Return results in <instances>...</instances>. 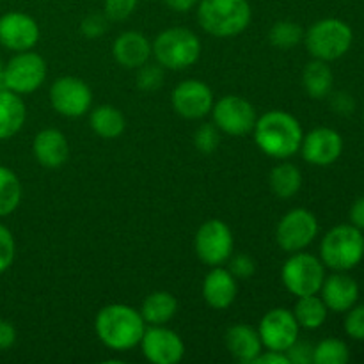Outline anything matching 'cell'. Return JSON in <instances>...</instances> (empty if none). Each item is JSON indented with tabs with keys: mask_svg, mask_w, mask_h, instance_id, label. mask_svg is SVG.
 Masks as SVG:
<instances>
[{
	"mask_svg": "<svg viewBox=\"0 0 364 364\" xmlns=\"http://www.w3.org/2000/svg\"><path fill=\"white\" fill-rule=\"evenodd\" d=\"M269 39L276 48L290 50L304 39V32L295 21L283 20L274 23V27L269 32Z\"/></svg>",
	"mask_w": 364,
	"mask_h": 364,
	"instance_id": "31",
	"label": "cell"
},
{
	"mask_svg": "<svg viewBox=\"0 0 364 364\" xmlns=\"http://www.w3.org/2000/svg\"><path fill=\"white\" fill-rule=\"evenodd\" d=\"M196 255L205 265L220 267L231 258L235 247L230 226L219 219H210L201 224L194 238Z\"/></svg>",
	"mask_w": 364,
	"mask_h": 364,
	"instance_id": "8",
	"label": "cell"
},
{
	"mask_svg": "<svg viewBox=\"0 0 364 364\" xmlns=\"http://www.w3.org/2000/svg\"><path fill=\"white\" fill-rule=\"evenodd\" d=\"M323 279H326V265L322 259L308 252H291L281 269V281L295 297L320 294Z\"/></svg>",
	"mask_w": 364,
	"mask_h": 364,
	"instance_id": "7",
	"label": "cell"
},
{
	"mask_svg": "<svg viewBox=\"0 0 364 364\" xmlns=\"http://www.w3.org/2000/svg\"><path fill=\"white\" fill-rule=\"evenodd\" d=\"M45 78L46 63L39 53L31 52V50L16 52V55L11 57L9 63H6L4 87L16 95H28L41 87Z\"/></svg>",
	"mask_w": 364,
	"mask_h": 364,
	"instance_id": "9",
	"label": "cell"
},
{
	"mask_svg": "<svg viewBox=\"0 0 364 364\" xmlns=\"http://www.w3.org/2000/svg\"><path fill=\"white\" fill-rule=\"evenodd\" d=\"M302 159L311 166L327 167L336 162L343 153V139L336 130L320 127L302 137L301 149Z\"/></svg>",
	"mask_w": 364,
	"mask_h": 364,
	"instance_id": "16",
	"label": "cell"
},
{
	"mask_svg": "<svg viewBox=\"0 0 364 364\" xmlns=\"http://www.w3.org/2000/svg\"><path fill=\"white\" fill-rule=\"evenodd\" d=\"M153 55L156 63L167 70H185L198 63L201 55V41L192 31L173 27L160 32L153 41Z\"/></svg>",
	"mask_w": 364,
	"mask_h": 364,
	"instance_id": "6",
	"label": "cell"
},
{
	"mask_svg": "<svg viewBox=\"0 0 364 364\" xmlns=\"http://www.w3.org/2000/svg\"><path fill=\"white\" fill-rule=\"evenodd\" d=\"M270 188L274 194L281 199H290L301 191L302 187V174L297 166L290 162H283L276 166L270 173Z\"/></svg>",
	"mask_w": 364,
	"mask_h": 364,
	"instance_id": "28",
	"label": "cell"
},
{
	"mask_svg": "<svg viewBox=\"0 0 364 364\" xmlns=\"http://www.w3.org/2000/svg\"><path fill=\"white\" fill-rule=\"evenodd\" d=\"M255 364H290L287 352H277V350H267L265 354L258 355L255 359Z\"/></svg>",
	"mask_w": 364,
	"mask_h": 364,
	"instance_id": "42",
	"label": "cell"
},
{
	"mask_svg": "<svg viewBox=\"0 0 364 364\" xmlns=\"http://www.w3.org/2000/svg\"><path fill=\"white\" fill-rule=\"evenodd\" d=\"M224 343H226V348L233 355V359L244 364L255 363V359L263 350L258 329L247 326V323H237V326L230 327L226 336H224Z\"/></svg>",
	"mask_w": 364,
	"mask_h": 364,
	"instance_id": "22",
	"label": "cell"
},
{
	"mask_svg": "<svg viewBox=\"0 0 364 364\" xmlns=\"http://www.w3.org/2000/svg\"><path fill=\"white\" fill-rule=\"evenodd\" d=\"M333 95V92H331ZM331 107H333L334 112L341 114V116H350L355 109V102L348 92L340 91V92H334L331 96Z\"/></svg>",
	"mask_w": 364,
	"mask_h": 364,
	"instance_id": "40",
	"label": "cell"
},
{
	"mask_svg": "<svg viewBox=\"0 0 364 364\" xmlns=\"http://www.w3.org/2000/svg\"><path fill=\"white\" fill-rule=\"evenodd\" d=\"M228 270L233 274L235 279H249L256 272V263L247 255H238L230 259V269Z\"/></svg>",
	"mask_w": 364,
	"mask_h": 364,
	"instance_id": "37",
	"label": "cell"
},
{
	"mask_svg": "<svg viewBox=\"0 0 364 364\" xmlns=\"http://www.w3.org/2000/svg\"><path fill=\"white\" fill-rule=\"evenodd\" d=\"M21 183L16 174L0 166V217H7L20 206Z\"/></svg>",
	"mask_w": 364,
	"mask_h": 364,
	"instance_id": "29",
	"label": "cell"
},
{
	"mask_svg": "<svg viewBox=\"0 0 364 364\" xmlns=\"http://www.w3.org/2000/svg\"><path fill=\"white\" fill-rule=\"evenodd\" d=\"M176 13H188L198 4V0H164Z\"/></svg>",
	"mask_w": 364,
	"mask_h": 364,
	"instance_id": "44",
	"label": "cell"
},
{
	"mask_svg": "<svg viewBox=\"0 0 364 364\" xmlns=\"http://www.w3.org/2000/svg\"><path fill=\"white\" fill-rule=\"evenodd\" d=\"M348 361H350L348 345L338 338H327L313 348L315 364H347Z\"/></svg>",
	"mask_w": 364,
	"mask_h": 364,
	"instance_id": "30",
	"label": "cell"
},
{
	"mask_svg": "<svg viewBox=\"0 0 364 364\" xmlns=\"http://www.w3.org/2000/svg\"><path fill=\"white\" fill-rule=\"evenodd\" d=\"M4 70H6V64H4V60L0 59V89L4 87Z\"/></svg>",
	"mask_w": 364,
	"mask_h": 364,
	"instance_id": "45",
	"label": "cell"
},
{
	"mask_svg": "<svg viewBox=\"0 0 364 364\" xmlns=\"http://www.w3.org/2000/svg\"><path fill=\"white\" fill-rule=\"evenodd\" d=\"M313 345L308 341H295L287 350L290 364H309L313 363Z\"/></svg>",
	"mask_w": 364,
	"mask_h": 364,
	"instance_id": "38",
	"label": "cell"
},
{
	"mask_svg": "<svg viewBox=\"0 0 364 364\" xmlns=\"http://www.w3.org/2000/svg\"><path fill=\"white\" fill-rule=\"evenodd\" d=\"M39 41V25L32 16L11 11L0 18V45L13 52H27Z\"/></svg>",
	"mask_w": 364,
	"mask_h": 364,
	"instance_id": "17",
	"label": "cell"
},
{
	"mask_svg": "<svg viewBox=\"0 0 364 364\" xmlns=\"http://www.w3.org/2000/svg\"><path fill=\"white\" fill-rule=\"evenodd\" d=\"M27 117V109L20 95L0 89V141L14 137L21 130Z\"/></svg>",
	"mask_w": 364,
	"mask_h": 364,
	"instance_id": "23",
	"label": "cell"
},
{
	"mask_svg": "<svg viewBox=\"0 0 364 364\" xmlns=\"http://www.w3.org/2000/svg\"><path fill=\"white\" fill-rule=\"evenodd\" d=\"M334 75L329 64L326 60L313 59L308 63L302 71V85L304 91L308 92L309 98L323 100L333 92Z\"/></svg>",
	"mask_w": 364,
	"mask_h": 364,
	"instance_id": "24",
	"label": "cell"
},
{
	"mask_svg": "<svg viewBox=\"0 0 364 364\" xmlns=\"http://www.w3.org/2000/svg\"><path fill=\"white\" fill-rule=\"evenodd\" d=\"M322 301L327 309L334 313H347L359 301V284L347 272H336L323 279Z\"/></svg>",
	"mask_w": 364,
	"mask_h": 364,
	"instance_id": "18",
	"label": "cell"
},
{
	"mask_svg": "<svg viewBox=\"0 0 364 364\" xmlns=\"http://www.w3.org/2000/svg\"><path fill=\"white\" fill-rule=\"evenodd\" d=\"M16 341V329L7 320H0V352L11 348Z\"/></svg>",
	"mask_w": 364,
	"mask_h": 364,
	"instance_id": "41",
	"label": "cell"
},
{
	"mask_svg": "<svg viewBox=\"0 0 364 364\" xmlns=\"http://www.w3.org/2000/svg\"><path fill=\"white\" fill-rule=\"evenodd\" d=\"M255 141L258 148L272 159L284 160L294 156L301 149L302 132L301 123L291 114L283 110H270L256 119Z\"/></svg>",
	"mask_w": 364,
	"mask_h": 364,
	"instance_id": "1",
	"label": "cell"
},
{
	"mask_svg": "<svg viewBox=\"0 0 364 364\" xmlns=\"http://www.w3.org/2000/svg\"><path fill=\"white\" fill-rule=\"evenodd\" d=\"M194 144L205 155L215 151L220 144V130L215 127V123L201 124L194 134Z\"/></svg>",
	"mask_w": 364,
	"mask_h": 364,
	"instance_id": "33",
	"label": "cell"
},
{
	"mask_svg": "<svg viewBox=\"0 0 364 364\" xmlns=\"http://www.w3.org/2000/svg\"><path fill=\"white\" fill-rule=\"evenodd\" d=\"M95 329L107 348L123 352L141 343L146 322L141 313L130 306L109 304L96 315Z\"/></svg>",
	"mask_w": 364,
	"mask_h": 364,
	"instance_id": "2",
	"label": "cell"
},
{
	"mask_svg": "<svg viewBox=\"0 0 364 364\" xmlns=\"http://www.w3.org/2000/svg\"><path fill=\"white\" fill-rule=\"evenodd\" d=\"M306 48L311 53L313 59L338 60L350 50L354 41V32L350 25L345 23L340 18H323L315 21L308 32H304Z\"/></svg>",
	"mask_w": 364,
	"mask_h": 364,
	"instance_id": "5",
	"label": "cell"
},
{
	"mask_svg": "<svg viewBox=\"0 0 364 364\" xmlns=\"http://www.w3.org/2000/svg\"><path fill=\"white\" fill-rule=\"evenodd\" d=\"M146 359L153 364H176L183 359L185 345L174 331L166 326H151L139 343Z\"/></svg>",
	"mask_w": 364,
	"mask_h": 364,
	"instance_id": "15",
	"label": "cell"
},
{
	"mask_svg": "<svg viewBox=\"0 0 364 364\" xmlns=\"http://www.w3.org/2000/svg\"><path fill=\"white\" fill-rule=\"evenodd\" d=\"M114 59L127 70H137L153 55V46L144 34L137 31H127L114 41Z\"/></svg>",
	"mask_w": 364,
	"mask_h": 364,
	"instance_id": "21",
	"label": "cell"
},
{
	"mask_svg": "<svg viewBox=\"0 0 364 364\" xmlns=\"http://www.w3.org/2000/svg\"><path fill=\"white\" fill-rule=\"evenodd\" d=\"M139 0H105V16L109 20H127L137 7Z\"/></svg>",
	"mask_w": 364,
	"mask_h": 364,
	"instance_id": "36",
	"label": "cell"
},
{
	"mask_svg": "<svg viewBox=\"0 0 364 364\" xmlns=\"http://www.w3.org/2000/svg\"><path fill=\"white\" fill-rule=\"evenodd\" d=\"M50 103L66 117H80L91 109V87L78 77H60L50 87Z\"/></svg>",
	"mask_w": 364,
	"mask_h": 364,
	"instance_id": "12",
	"label": "cell"
},
{
	"mask_svg": "<svg viewBox=\"0 0 364 364\" xmlns=\"http://www.w3.org/2000/svg\"><path fill=\"white\" fill-rule=\"evenodd\" d=\"M32 153L39 166L46 169H59L70 159V144L63 132L57 128H46L34 137Z\"/></svg>",
	"mask_w": 364,
	"mask_h": 364,
	"instance_id": "19",
	"label": "cell"
},
{
	"mask_svg": "<svg viewBox=\"0 0 364 364\" xmlns=\"http://www.w3.org/2000/svg\"><path fill=\"white\" fill-rule=\"evenodd\" d=\"M350 224L352 226L359 228V230H364V198L355 199L354 205L350 206Z\"/></svg>",
	"mask_w": 364,
	"mask_h": 364,
	"instance_id": "43",
	"label": "cell"
},
{
	"mask_svg": "<svg viewBox=\"0 0 364 364\" xmlns=\"http://www.w3.org/2000/svg\"><path fill=\"white\" fill-rule=\"evenodd\" d=\"M364 258L363 230L352 224H340L326 233L320 244V259L334 272H348Z\"/></svg>",
	"mask_w": 364,
	"mask_h": 364,
	"instance_id": "4",
	"label": "cell"
},
{
	"mask_svg": "<svg viewBox=\"0 0 364 364\" xmlns=\"http://www.w3.org/2000/svg\"><path fill=\"white\" fill-rule=\"evenodd\" d=\"M238 295L237 279L230 270L223 267H212L203 281V297L213 309H228Z\"/></svg>",
	"mask_w": 364,
	"mask_h": 364,
	"instance_id": "20",
	"label": "cell"
},
{
	"mask_svg": "<svg viewBox=\"0 0 364 364\" xmlns=\"http://www.w3.org/2000/svg\"><path fill=\"white\" fill-rule=\"evenodd\" d=\"M213 123L220 132L233 137H242L252 132L256 124V110L251 102L237 95H230L213 103Z\"/></svg>",
	"mask_w": 364,
	"mask_h": 364,
	"instance_id": "10",
	"label": "cell"
},
{
	"mask_svg": "<svg viewBox=\"0 0 364 364\" xmlns=\"http://www.w3.org/2000/svg\"><path fill=\"white\" fill-rule=\"evenodd\" d=\"M297 304H295L294 315L295 320H297L299 326L302 329L308 331H315L320 329V327L326 323L327 320V309L326 302L322 301V297L316 295H306V297H297Z\"/></svg>",
	"mask_w": 364,
	"mask_h": 364,
	"instance_id": "27",
	"label": "cell"
},
{
	"mask_svg": "<svg viewBox=\"0 0 364 364\" xmlns=\"http://www.w3.org/2000/svg\"><path fill=\"white\" fill-rule=\"evenodd\" d=\"M80 31L89 39L100 38L107 31V18L102 16V14H91V16H87L82 21Z\"/></svg>",
	"mask_w": 364,
	"mask_h": 364,
	"instance_id": "39",
	"label": "cell"
},
{
	"mask_svg": "<svg viewBox=\"0 0 364 364\" xmlns=\"http://www.w3.org/2000/svg\"><path fill=\"white\" fill-rule=\"evenodd\" d=\"M252 11L247 0H201L198 20L203 31L215 38H233L251 23Z\"/></svg>",
	"mask_w": 364,
	"mask_h": 364,
	"instance_id": "3",
	"label": "cell"
},
{
	"mask_svg": "<svg viewBox=\"0 0 364 364\" xmlns=\"http://www.w3.org/2000/svg\"><path fill=\"white\" fill-rule=\"evenodd\" d=\"M14 255H16V244L13 233L4 224H0V274L13 265Z\"/></svg>",
	"mask_w": 364,
	"mask_h": 364,
	"instance_id": "35",
	"label": "cell"
},
{
	"mask_svg": "<svg viewBox=\"0 0 364 364\" xmlns=\"http://www.w3.org/2000/svg\"><path fill=\"white\" fill-rule=\"evenodd\" d=\"M92 132L102 139H116L127 128L123 112L112 105H100L92 109L91 117H89Z\"/></svg>",
	"mask_w": 364,
	"mask_h": 364,
	"instance_id": "26",
	"label": "cell"
},
{
	"mask_svg": "<svg viewBox=\"0 0 364 364\" xmlns=\"http://www.w3.org/2000/svg\"><path fill=\"white\" fill-rule=\"evenodd\" d=\"M174 110L185 119H201L213 109V92L205 82L183 80L174 87L171 96Z\"/></svg>",
	"mask_w": 364,
	"mask_h": 364,
	"instance_id": "14",
	"label": "cell"
},
{
	"mask_svg": "<svg viewBox=\"0 0 364 364\" xmlns=\"http://www.w3.org/2000/svg\"><path fill=\"white\" fill-rule=\"evenodd\" d=\"M318 235V220L309 210L295 208L279 220L276 240L287 252L304 251Z\"/></svg>",
	"mask_w": 364,
	"mask_h": 364,
	"instance_id": "11",
	"label": "cell"
},
{
	"mask_svg": "<svg viewBox=\"0 0 364 364\" xmlns=\"http://www.w3.org/2000/svg\"><path fill=\"white\" fill-rule=\"evenodd\" d=\"M301 326L295 320L294 311L284 308H274L262 318L258 334L267 350L287 352L299 340Z\"/></svg>",
	"mask_w": 364,
	"mask_h": 364,
	"instance_id": "13",
	"label": "cell"
},
{
	"mask_svg": "<svg viewBox=\"0 0 364 364\" xmlns=\"http://www.w3.org/2000/svg\"><path fill=\"white\" fill-rule=\"evenodd\" d=\"M178 311V301L169 291H153L144 299L141 315L149 326H167Z\"/></svg>",
	"mask_w": 364,
	"mask_h": 364,
	"instance_id": "25",
	"label": "cell"
},
{
	"mask_svg": "<svg viewBox=\"0 0 364 364\" xmlns=\"http://www.w3.org/2000/svg\"><path fill=\"white\" fill-rule=\"evenodd\" d=\"M164 84V68L156 64H142L141 68H137V87L141 91L151 92L156 89L162 87Z\"/></svg>",
	"mask_w": 364,
	"mask_h": 364,
	"instance_id": "32",
	"label": "cell"
},
{
	"mask_svg": "<svg viewBox=\"0 0 364 364\" xmlns=\"http://www.w3.org/2000/svg\"><path fill=\"white\" fill-rule=\"evenodd\" d=\"M343 329L347 336L355 341H364V304H354L345 316Z\"/></svg>",
	"mask_w": 364,
	"mask_h": 364,
	"instance_id": "34",
	"label": "cell"
}]
</instances>
